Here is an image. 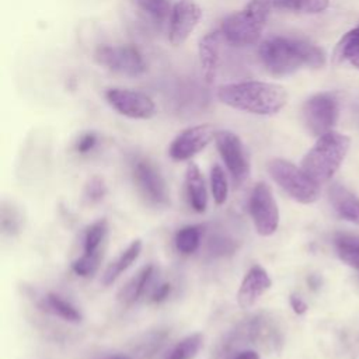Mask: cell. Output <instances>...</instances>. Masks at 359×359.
Here are the masks:
<instances>
[{"mask_svg":"<svg viewBox=\"0 0 359 359\" xmlns=\"http://www.w3.org/2000/svg\"><path fill=\"white\" fill-rule=\"evenodd\" d=\"M289 302H290V306H292V309H293V311L296 314H303V313L307 311V304H306V302L300 296L293 293V294H290Z\"/></svg>","mask_w":359,"mask_h":359,"instance_id":"cell-34","label":"cell"},{"mask_svg":"<svg viewBox=\"0 0 359 359\" xmlns=\"http://www.w3.org/2000/svg\"><path fill=\"white\" fill-rule=\"evenodd\" d=\"M272 4V0H250L243 10L229 14L220 27L224 41L236 46L258 42L271 14Z\"/></svg>","mask_w":359,"mask_h":359,"instance_id":"cell-4","label":"cell"},{"mask_svg":"<svg viewBox=\"0 0 359 359\" xmlns=\"http://www.w3.org/2000/svg\"><path fill=\"white\" fill-rule=\"evenodd\" d=\"M346 60H349L351 65L359 70V46H358L356 49H353V50L349 53V56H348Z\"/></svg>","mask_w":359,"mask_h":359,"instance_id":"cell-36","label":"cell"},{"mask_svg":"<svg viewBox=\"0 0 359 359\" xmlns=\"http://www.w3.org/2000/svg\"><path fill=\"white\" fill-rule=\"evenodd\" d=\"M133 3L154 18H164L170 11L167 0H133Z\"/></svg>","mask_w":359,"mask_h":359,"instance_id":"cell-30","label":"cell"},{"mask_svg":"<svg viewBox=\"0 0 359 359\" xmlns=\"http://www.w3.org/2000/svg\"><path fill=\"white\" fill-rule=\"evenodd\" d=\"M105 98L116 112L132 119H149L156 114L154 101L147 94L136 90L108 88Z\"/></svg>","mask_w":359,"mask_h":359,"instance_id":"cell-10","label":"cell"},{"mask_svg":"<svg viewBox=\"0 0 359 359\" xmlns=\"http://www.w3.org/2000/svg\"><path fill=\"white\" fill-rule=\"evenodd\" d=\"M250 215L259 236H272L279 224V210L271 188L265 182H258L250 196Z\"/></svg>","mask_w":359,"mask_h":359,"instance_id":"cell-7","label":"cell"},{"mask_svg":"<svg viewBox=\"0 0 359 359\" xmlns=\"http://www.w3.org/2000/svg\"><path fill=\"white\" fill-rule=\"evenodd\" d=\"M258 55L265 69L275 76L292 74L302 66L318 69L325 65L323 49L304 39L272 36L259 45Z\"/></svg>","mask_w":359,"mask_h":359,"instance_id":"cell-1","label":"cell"},{"mask_svg":"<svg viewBox=\"0 0 359 359\" xmlns=\"http://www.w3.org/2000/svg\"><path fill=\"white\" fill-rule=\"evenodd\" d=\"M202 342L203 337L201 334L188 335L175 345L168 359H194L199 352Z\"/></svg>","mask_w":359,"mask_h":359,"instance_id":"cell-24","label":"cell"},{"mask_svg":"<svg viewBox=\"0 0 359 359\" xmlns=\"http://www.w3.org/2000/svg\"><path fill=\"white\" fill-rule=\"evenodd\" d=\"M210 189H212L215 203L223 205L229 195V185H227V177L219 164H215L210 168Z\"/></svg>","mask_w":359,"mask_h":359,"instance_id":"cell-25","label":"cell"},{"mask_svg":"<svg viewBox=\"0 0 359 359\" xmlns=\"http://www.w3.org/2000/svg\"><path fill=\"white\" fill-rule=\"evenodd\" d=\"M217 98L230 108L268 116L278 114L286 105L287 91L276 83L250 80L220 86Z\"/></svg>","mask_w":359,"mask_h":359,"instance_id":"cell-2","label":"cell"},{"mask_svg":"<svg viewBox=\"0 0 359 359\" xmlns=\"http://www.w3.org/2000/svg\"><path fill=\"white\" fill-rule=\"evenodd\" d=\"M142 247H143V244H142L140 238L133 240L121 252V255L107 266V269L104 271V275H102V285H105V286L112 285L121 276V273H123L129 266H132V264L139 258V255L142 252Z\"/></svg>","mask_w":359,"mask_h":359,"instance_id":"cell-18","label":"cell"},{"mask_svg":"<svg viewBox=\"0 0 359 359\" xmlns=\"http://www.w3.org/2000/svg\"><path fill=\"white\" fill-rule=\"evenodd\" d=\"M233 359H259V355L255 351H243Z\"/></svg>","mask_w":359,"mask_h":359,"instance_id":"cell-35","label":"cell"},{"mask_svg":"<svg viewBox=\"0 0 359 359\" xmlns=\"http://www.w3.org/2000/svg\"><path fill=\"white\" fill-rule=\"evenodd\" d=\"M215 143L234 182L241 184L250 174V163L241 139L230 130H216Z\"/></svg>","mask_w":359,"mask_h":359,"instance_id":"cell-9","label":"cell"},{"mask_svg":"<svg viewBox=\"0 0 359 359\" xmlns=\"http://www.w3.org/2000/svg\"><path fill=\"white\" fill-rule=\"evenodd\" d=\"M303 121L307 129L321 136L331 132L338 119V102L331 93H318L311 95L303 105Z\"/></svg>","mask_w":359,"mask_h":359,"instance_id":"cell-8","label":"cell"},{"mask_svg":"<svg viewBox=\"0 0 359 359\" xmlns=\"http://www.w3.org/2000/svg\"><path fill=\"white\" fill-rule=\"evenodd\" d=\"M95 144H97V135L93 132H87L79 137L76 143V150L81 154H86L90 150H93Z\"/></svg>","mask_w":359,"mask_h":359,"instance_id":"cell-32","label":"cell"},{"mask_svg":"<svg viewBox=\"0 0 359 359\" xmlns=\"http://www.w3.org/2000/svg\"><path fill=\"white\" fill-rule=\"evenodd\" d=\"M133 180L140 192L153 203L165 205L168 189L158 170L147 160H137L133 164Z\"/></svg>","mask_w":359,"mask_h":359,"instance_id":"cell-13","label":"cell"},{"mask_svg":"<svg viewBox=\"0 0 359 359\" xmlns=\"http://www.w3.org/2000/svg\"><path fill=\"white\" fill-rule=\"evenodd\" d=\"M201 18L202 8L195 0H177L170 13V43L174 46L182 45L195 31Z\"/></svg>","mask_w":359,"mask_h":359,"instance_id":"cell-12","label":"cell"},{"mask_svg":"<svg viewBox=\"0 0 359 359\" xmlns=\"http://www.w3.org/2000/svg\"><path fill=\"white\" fill-rule=\"evenodd\" d=\"M275 4L300 13L317 14L328 8L330 0H276Z\"/></svg>","mask_w":359,"mask_h":359,"instance_id":"cell-27","label":"cell"},{"mask_svg":"<svg viewBox=\"0 0 359 359\" xmlns=\"http://www.w3.org/2000/svg\"><path fill=\"white\" fill-rule=\"evenodd\" d=\"M185 189L189 206L195 212L203 213L208 208V191L205 178L199 167L194 163H189L185 171Z\"/></svg>","mask_w":359,"mask_h":359,"instance_id":"cell-16","label":"cell"},{"mask_svg":"<svg viewBox=\"0 0 359 359\" xmlns=\"http://www.w3.org/2000/svg\"><path fill=\"white\" fill-rule=\"evenodd\" d=\"M268 171L272 180L294 201L313 203L318 199V184L313 181L302 167H296L285 158H272L268 163Z\"/></svg>","mask_w":359,"mask_h":359,"instance_id":"cell-5","label":"cell"},{"mask_svg":"<svg viewBox=\"0 0 359 359\" xmlns=\"http://www.w3.org/2000/svg\"><path fill=\"white\" fill-rule=\"evenodd\" d=\"M101 259H102V252L83 254L80 258L72 262V271L81 278L93 276L97 272Z\"/></svg>","mask_w":359,"mask_h":359,"instance_id":"cell-28","label":"cell"},{"mask_svg":"<svg viewBox=\"0 0 359 359\" xmlns=\"http://www.w3.org/2000/svg\"><path fill=\"white\" fill-rule=\"evenodd\" d=\"M43 302H45V307L49 311H52L53 314H56L57 317H60L69 323H80L81 321L80 311L70 302L62 299L59 294L50 292L43 297Z\"/></svg>","mask_w":359,"mask_h":359,"instance_id":"cell-21","label":"cell"},{"mask_svg":"<svg viewBox=\"0 0 359 359\" xmlns=\"http://www.w3.org/2000/svg\"><path fill=\"white\" fill-rule=\"evenodd\" d=\"M170 292H171V285H170V283H163V285H160V286L154 290V293H153V296H151V302L160 303V302L165 300V299L168 297Z\"/></svg>","mask_w":359,"mask_h":359,"instance_id":"cell-33","label":"cell"},{"mask_svg":"<svg viewBox=\"0 0 359 359\" xmlns=\"http://www.w3.org/2000/svg\"><path fill=\"white\" fill-rule=\"evenodd\" d=\"M328 194L335 212L342 219L359 224V198L338 184H334Z\"/></svg>","mask_w":359,"mask_h":359,"instance_id":"cell-17","label":"cell"},{"mask_svg":"<svg viewBox=\"0 0 359 359\" xmlns=\"http://www.w3.org/2000/svg\"><path fill=\"white\" fill-rule=\"evenodd\" d=\"M174 243H175V248L184 255H189L195 252L201 243V227L185 226L180 229L175 234Z\"/></svg>","mask_w":359,"mask_h":359,"instance_id":"cell-23","label":"cell"},{"mask_svg":"<svg viewBox=\"0 0 359 359\" xmlns=\"http://www.w3.org/2000/svg\"><path fill=\"white\" fill-rule=\"evenodd\" d=\"M107 234H108V222L105 219H100L91 226H88L84 233V241H83L84 254L102 252L101 245L105 241Z\"/></svg>","mask_w":359,"mask_h":359,"instance_id":"cell-22","label":"cell"},{"mask_svg":"<svg viewBox=\"0 0 359 359\" xmlns=\"http://www.w3.org/2000/svg\"><path fill=\"white\" fill-rule=\"evenodd\" d=\"M272 280L261 265L251 266L244 275L237 292V303L241 309H250L271 287Z\"/></svg>","mask_w":359,"mask_h":359,"instance_id":"cell-14","label":"cell"},{"mask_svg":"<svg viewBox=\"0 0 359 359\" xmlns=\"http://www.w3.org/2000/svg\"><path fill=\"white\" fill-rule=\"evenodd\" d=\"M359 46V25L355 27L353 29L348 31L337 43L334 53H332V60L334 63H341L348 59L349 53Z\"/></svg>","mask_w":359,"mask_h":359,"instance_id":"cell-26","label":"cell"},{"mask_svg":"<svg viewBox=\"0 0 359 359\" xmlns=\"http://www.w3.org/2000/svg\"><path fill=\"white\" fill-rule=\"evenodd\" d=\"M334 243L339 258L359 271V236L337 234Z\"/></svg>","mask_w":359,"mask_h":359,"instance_id":"cell-20","label":"cell"},{"mask_svg":"<svg viewBox=\"0 0 359 359\" xmlns=\"http://www.w3.org/2000/svg\"><path fill=\"white\" fill-rule=\"evenodd\" d=\"M349 144L348 136L332 130L318 136L302 160L303 171L318 185L328 181L342 164Z\"/></svg>","mask_w":359,"mask_h":359,"instance_id":"cell-3","label":"cell"},{"mask_svg":"<svg viewBox=\"0 0 359 359\" xmlns=\"http://www.w3.org/2000/svg\"><path fill=\"white\" fill-rule=\"evenodd\" d=\"M156 275V266L147 265L142 268L118 293V299L123 304H132L136 300H139L146 290L149 289L150 283L153 282V278Z\"/></svg>","mask_w":359,"mask_h":359,"instance_id":"cell-19","label":"cell"},{"mask_svg":"<svg viewBox=\"0 0 359 359\" xmlns=\"http://www.w3.org/2000/svg\"><path fill=\"white\" fill-rule=\"evenodd\" d=\"M111 359H128V358H121V356H116V358H111Z\"/></svg>","mask_w":359,"mask_h":359,"instance_id":"cell-37","label":"cell"},{"mask_svg":"<svg viewBox=\"0 0 359 359\" xmlns=\"http://www.w3.org/2000/svg\"><path fill=\"white\" fill-rule=\"evenodd\" d=\"M216 130L210 123L187 128L175 136L168 147V154L175 161H185L202 151L213 139Z\"/></svg>","mask_w":359,"mask_h":359,"instance_id":"cell-11","label":"cell"},{"mask_svg":"<svg viewBox=\"0 0 359 359\" xmlns=\"http://www.w3.org/2000/svg\"><path fill=\"white\" fill-rule=\"evenodd\" d=\"M226 42L220 29L206 34L201 38L198 45V55L202 67V74L206 83H212L217 73L219 59H220V48L222 43Z\"/></svg>","mask_w":359,"mask_h":359,"instance_id":"cell-15","label":"cell"},{"mask_svg":"<svg viewBox=\"0 0 359 359\" xmlns=\"http://www.w3.org/2000/svg\"><path fill=\"white\" fill-rule=\"evenodd\" d=\"M94 59L108 70L130 77L140 76L146 70L142 53L132 45H101L95 49Z\"/></svg>","mask_w":359,"mask_h":359,"instance_id":"cell-6","label":"cell"},{"mask_svg":"<svg viewBox=\"0 0 359 359\" xmlns=\"http://www.w3.org/2000/svg\"><path fill=\"white\" fill-rule=\"evenodd\" d=\"M107 192V188H105V184L102 181V178L100 177H93L91 180H88L87 185H86V196L90 202H98L104 198Z\"/></svg>","mask_w":359,"mask_h":359,"instance_id":"cell-31","label":"cell"},{"mask_svg":"<svg viewBox=\"0 0 359 359\" xmlns=\"http://www.w3.org/2000/svg\"><path fill=\"white\" fill-rule=\"evenodd\" d=\"M21 229V216L13 206L3 205L1 208V230L4 234L14 236Z\"/></svg>","mask_w":359,"mask_h":359,"instance_id":"cell-29","label":"cell"}]
</instances>
